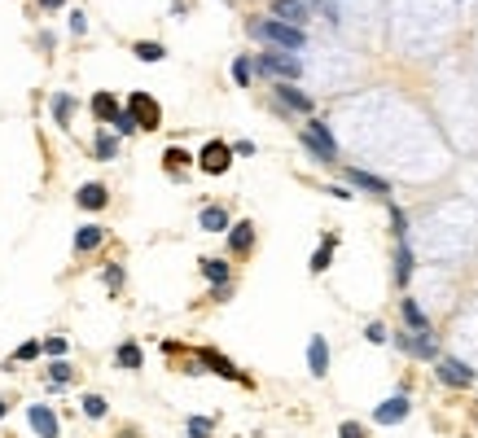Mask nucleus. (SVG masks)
Listing matches in <instances>:
<instances>
[{"label":"nucleus","mask_w":478,"mask_h":438,"mask_svg":"<svg viewBox=\"0 0 478 438\" xmlns=\"http://www.w3.org/2000/svg\"><path fill=\"white\" fill-rule=\"evenodd\" d=\"M251 36L259 44H268V48H281V53H299V48L307 44V31L303 27H290L281 18H259L251 22Z\"/></svg>","instance_id":"nucleus-1"},{"label":"nucleus","mask_w":478,"mask_h":438,"mask_svg":"<svg viewBox=\"0 0 478 438\" xmlns=\"http://www.w3.org/2000/svg\"><path fill=\"white\" fill-rule=\"evenodd\" d=\"M251 66H255L259 75H272V79H281V84H294V79L303 75V61L294 57V53H281V48H268V53L251 57Z\"/></svg>","instance_id":"nucleus-2"},{"label":"nucleus","mask_w":478,"mask_h":438,"mask_svg":"<svg viewBox=\"0 0 478 438\" xmlns=\"http://www.w3.org/2000/svg\"><path fill=\"white\" fill-rule=\"evenodd\" d=\"M299 140H303L307 149L325 162V167H329V162H338V140H334V132H329L325 123H307L303 132H299Z\"/></svg>","instance_id":"nucleus-3"},{"label":"nucleus","mask_w":478,"mask_h":438,"mask_svg":"<svg viewBox=\"0 0 478 438\" xmlns=\"http://www.w3.org/2000/svg\"><path fill=\"white\" fill-rule=\"evenodd\" d=\"M127 115L136 119L141 132H154V127L162 123V110H158V101H154L150 92H132V96H127Z\"/></svg>","instance_id":"nucleus-4"},{"label":"nucleus","mask_w":478,"mask_h":438,"mask_svg":"<svg viewBox=\"0 0 478 438\" xmlns=\"http://www.w3.org/2000/svg\"><path fill=\"white\" fill-rule=\"evenodd\" d=\"M197 167H202L206 175H224L228 167H233V145L224 140H206L202 154H197Z\"/></svg>","instance_id":"nucleus-5"},{"label":"nucleus","mask_w":478,"mask_h":438,"mask_svg":"<svg viewBox=\"0 0 478 438\" xmlns=\"http://www.w3.org/2000/svg\"><path fill=\"white\" fill-rule=\"evenodd\" d=\"M395 346L417 355V360H439V342L435 333H395Z\"/></svg>","instance_id":"nucleus-6"},{"label":"nucleus","mask_w":478,"mask_h":438,"mask_svg":"<svg viewBox=\"0 0 478 438\" xmlns=\"http://www.w3.org/2000/svg\"><path fill=\"white\" fill-rule=\"evenodd\" d=\"M408 416V395H391V399H382L373 408V421L377 425H400V421Z\"/></svg>","instance_id":"nucleus-7"},{"label":"nucleus","mask_w":478,"mask_h":438,"mask_svg":"<svg viewBox=\"0 0 478 438\" xmlns=\"http://www.w3.org/2000/svg\"><path fill=\"white\" fill-rule=\"evenodd\" d=\"M27 421H31V430H36L40 438H57V434H62L53 408H44V403H31V408H27Z\"/></svg>","instance_id":"nucleus-8"},{"label":"nucleus","mask_w":478,"mask_h":438,"mask_svg":"<svg viewBox=\"0 0 478 438\" xmlns=\"http://www.w3.org/2000/svg\"><path fill=\"white\" fill-rule=\"evenodd\" d=\"M347 180H351L356 189H365V193H377V198H391V184L382 180V175L365 171V167H347Z\"/></svg>","instance_id":"nucleus-9"},{"label":"nucleus","mask_w":478,"mask_h":438,"mask_svg":"<svg viewBox=\"0 0 478 438\" xmlns=\"http://www.w3.org/2000/svg\"><path fill=\"white\" fill-rule=\"evenodd\" d=\"M435 372H439L448 386H470V381H474V368L461 364V360H435Z\"/></svg>","instance_id":"nucleus-10"},{"label":"nucleus","mask_w":478,"mask_h":438,"mask_svg":"<svg viewBox=\"0 0 478 438\" xmlns=\"http://www.w3.org/2000/svg\"><path fill=\"white\" fill-rule=\"evenodd\" d=\"M272 18H281L290 27L307 22V0H272Z\"/></svg>","instance_id":"nucleus-11"},{"label":"nucleus","mask_w":478,"mask_h":438,"mask_svg":"<svg viewBox=\"0 0 478 438\" xmlns=\"http://www.w3.org/2000/svg\"><path fill=\"white\" fill-rule=\"evenodd\" d=\"M307 368H311V377H325V372H329V342L321 333L307 342Z\"/></svg>","instance_id":"nucleus-12"},{"label":"nucleus","mask_w":478,"mask_h":438,"mask_svg":"<svg viewBox=\"0 0 478 438\" xmlns=\"http://www.w3.org/2000/svg\"><path fill=\"white\" fill-rule=\"evenodd\" d=\"M276 96H281L286 110H299V115H311V105H316L303 88H294V84H276Z\"/></svg>","instance_id":"nucleus-13"},{"label":"nucleus","mask_w":478,"mask_h":438,"mask_svg":"<svg viewBox=\"0 0 478 438\" xmlns=\"http://www.w3.org/2000/svg\"><path fill=\"white\" fill-rule=\"evenodd\" d=\"M202 364L211 368V372H220V377H228V381H246L241 372H237V364L233 360H224L220 351H211V346H202Z\"/></svg>","instance_id":"nucleus-14"},{"label":"nucleus","mask_w":478,"mask_h":438,"mask_svg":"<svg viewBox=\"0 0 478 438\" xmlns=\"http://www.w3.org/2000/svg\"><path fill=\"white\" fill-rule=\"evenodd\" d=\"M110 202V193H106V184H79V193H75V206H84V210H101Z\"/></svg>","instance_id":"nucleus-15"},{"label":"nucleus","mask_w":478,"mask_h":438,"mask_svg":"<svg viewBox=\"0 0 478 438\" xmlns=\"http://www.w3.org/2000/svg\"><path fill=\"white\" fill-rule=\"evenodd\" d=\"M408 281H413V250H408V241H395V285Z\"/></svg>","instance_id":"nucleus-16"},{"label":"nucleus","mask_w":478,"mask_h":438,"mask_svg":"<svg viewBox=\"0 0 478 438\" xmlns=\"http://www.w3.org/2000/svg\"><path fill=\"white\" fill-rule=\"evenodd\" d=\"M228 246H233L237 254H246L255 246V224L251 219H241V224H233V228H228Z\"/></svg>","instance_id":"nucleus-17"},{"label":"nucleus","mask_w":478,"mask_h":438,"mask_svg":"<svg viewBox=\"0 0 478 438\" xmlns=\"http://www.w3.org/2000/svg\"><path fill=\"white\" fill-rule=\"evenodd\" d=\"M400 307H404V324H408V329H413V333H430V316L421 312V302H413V298H404Z\"/></svg>","instance_id":"nucleus-18"},{"label":"nucleus","mask_w":478,"mask_h":438,"mask_svg":"<svg viewBox=\"0 0 478 438\" xmlns=\"http://www.w3.org/2000/svg\"><path fill=\"white\" fill-rule=\"evenodd\" d=\"M92 115L101 119V123H114V119L123 115V110H119V101H114L110 92H97V96H92Z\"/></svg>","instance_id":"nucleus-19"},{"label":"nucleus","mask_w":478,"mask_h":438,"mask_svg":"<svg viewBox=\"0 0 478 438\" xmlns=\"http://www.w3.org/2000/svg\"><path fill=\"white\" fill-rule=\"evenodd\" d=\"M197 224H202L206 233H224V228H233V224H228V210H224V206H206L202 215H197Z\"/></svg>","instance_id":"nucleus-20"},{"label":"nucleus","mask_w":478,"mask_h":438,"mask_svg":"<svg viewBox=\"0 0 478 438\" xmlns=\"http://www.w3.org/2000/svg\"><path fill=\"white\" fill-rule=\"evenodd\" d=\"M334 250H338V237H325L321 246H316V254H311V263H307V268H311V272L321 277V272L329 268V258H334Z\"/></svg>","instance_id":"nucleus-21"},{"label":"nucleus","mask_w":478,"mask_h":438,"mask_svg":"<svg viewBox=\"0 0 478 438\" xmlns=\"http://www.w3.org/2000/svg\"><path fill=\"white\" fill-rule=\"evenodd\" d=\"M202 277L216 289H224L228 285V263H224V258H202Z\"/></svg>","instance_id":"nucleus-22"},{"label":"nucleus","mask_w":478,"mask_h":438,"mask_svg":"<svg viewBox=\"0 0 478 438\" xmlns=\"http://www.w3.org/2000/svg\"><path fill=\"white\" fill-rule=\"evenodd\" d=\"M101 237H106V233L97 228V224H84V228L75 233V250H79V254H84V250H97V246H101Z\"/></svg>","instance_id":"nucleus-23"},{"label":"nucleus","mask_w":478,"mask_h":438,"mask_svg":"<svg viewBox=\"0 0 478 438\" xmlns=\"http://www.w3.org/2000/svg\"><path fill=\"white\" fill-rule=\"evenodd\" d=\"M136 57H141V61H162V57H167V48H162L158 40H141V44H136Z\"/></svg>","instance_id":"nucleus-24"},{"label":"nucleus","mask_w":478,"mask_h":438,"mask_svg":"<svg viewBox=\"0 0 478 438\" xmlns=\"http://www.w3.org/2000/svg\"><path fill=\"white\" fill-rule=\"evenodd\" d=\"M114 360H119V368H141V346L136 342H123Z\"/></svg>","instance_id":"nucleus-25"},{"label":"nucleus","mask_w":478,"mask_h":438,"mask_svg":"<svg viewBox=\"0 0 478 438\" xmlns=\"http://www.w3.org/2000/svg\"><path fill=\"white\" fill-rule=\"evenodd\" d=\"M53 119H57V127H71V96L66 92L53 96Z\"/></svg>","instance_id":"nucleus-26"},{"label":"nucleus","mask_w":478,"mask_h":438,"mask_svg":"<svg viewBox=\"0 0 478 438\" xmlns=\"http://www.w3.org/2000/svg\"><path fill=\"white\" fill-rule=\"evenodd\" d=\"M92 149H97V158H114V154H119V140H114L110 132H97V145H92Z\"/></svg>","instance_id":"nucleus-27"},{"label":"nucleus","mask_w":478,"mask_h":438,"mask_svg":"<svg viewBox=\"0 0 478 438\" xmlns=\"http://www.w3.org/2000/svg\"><path fill=\"white\" fill-rule=\"evenodd\" d=\"M251 75H255L251 57H237V61H233V84H241V88H246V84H251Z\"/></svg>","instance_id":"nucleus-28"},{"label":"nucleus","mask_w":478,"mask_h":438,"mask_svg":"<svg viewBox=\"0 0 478 438\" xmlns=\"http://www.w3.org/2000/svg\"><path fill=\"white\" fill-rule=\"evenodd\" d=\"M391 206V202H386ZM391 224H395V241H408V215L400 206H391Z\"/></svg>","instance_id":"nucleus-29"},{"label":"nucleus","mask_w":478,"mask_h":438,"mask_svg":"<svg viewBox=\"0 0 478 438\" xmlns=\"http://www.w3.org/2000/svg\"><path fill=\"white\" fill-rule=\"evenodd\" d=\"M101 281H106V289H110V294H114V289H123V268H119V263L101 268Z\"/></svg>","instance_id":"nucleus-30"},{"label":"nucleus","mask_w":478,"mask_h":438,"mask_svg":"<svg viewBox=\"0 0 478 438\" xmlns=\"http://www.w3.org/2000/svg\"><path fill=\"white\" fill-rule=\"evenodd\" d=\"M84 416L101 421V416H106V399H101V395H84Z\"/></svg>","instance_id":"nucleus-31"},{"label":"nucleus","mask_w":478,"mask_h":438,"mask_svg":"<svg viewBox=\"0 0 478 438\" xmlns=\"http://www.w3.org/2000/svg\"><path fill=\"white\" fill-rule=\"evenodd\" d=\"M48 381H53V386H66V381H71V368H66V360H53V364H48Z\"/></svg>","instance_id":"nucleus-32"},{"label":"nucleus","mask_w":478,"mask_h":438,"mask_svg":"<svg viewBox=\"0 0 478 438\" xmlns=\"http://www.w3.org/2000/svg\"><path fill=\"white\" fill-rule=\"evenodd\" d=\"M162 162H167V171H185L189 167V154L185 149H167V158H162Z\"/></svg>","instance_id":"nucleus-33"},{"label":"nucleus","mask_w":478,"mask_h":438,"mask_svg":"<svg viewBox=\"0 0 478 438\" xmlns=\"http://www.w3.org/2000/svg\"><path fill=\"white\" fill-rule=\"evenodd\" d=\"M114 132H119V136H132V132H141V127H136V119H132L127 110H123V115L114 119Z\"/></svg>","instance_id":"nucleus-34"},{"label":"nucleus","mask_w":478,"mask_h":438,"mask_svg":"<svg viewBox=\"0 0 478 438\" xmlns=\"http://www.w3.org/2000/svg\"><path fill=\"white\" fill-rule=\"evenodd\" d=\"M66 351H71V342H66V337H48V342H44V355H53V360H62Z\"/></svg>","instance_id":"nucleus-35"},{"label":"nucleus","mask_w":478,"mask_h":438,"mask_svg":"<svg viewBox=\"0 0 478 438\" xmlns=\"http://www.w3.org/2000/svg\"><path fill=\"white\" fill-rule=\"evenodd\" d=\"M211 434V421L206 416H189V438H206Z\"/></svg>","instance_id":"nucleus-36"},{"label":"nucleus","mask_w":478,"mask_h":438,"mask_svg":"<svg viewBox=\"0 0 478 438\" xmlns=\"http://www.w3.org/2000/svg\"><path fill=\"white\" fill-rule=\"evenodd\" d=\"M338 438H365V425H360V421H342V425H338Z\"/></svg>","instance_id":"nucleus-37"},{"label":"nucleus","mask_w":478,"mask_h":438,"mask_svg":"<svg viewBox=\"0 0 478 438\" xmlns=\"http://www.w3.org/2000/svg\"><path fill=\"white\" fill-rule=\"evenodd\" d=\"M40 351H44V342H22V346H18V360H22V364H31Z\"/></svg>","instance_id":"nucleus-38"},{"label":"nucleus","mask_w":478,"mask_h":438,"mask_svg":"<svg viewBox=\"0 0 478 438\" xmlns=\"http://www.w3.org/2000/svg\"><path fill=\"white\" fill-rule=\"evenodd\" d=\"M365 333H369V342H386V324H377V320L369 324V329H365Z\"/></svg>","instance_id":"nucleus-39"},{"label":"nucleus","mask_w":478,"mask_h":438,"mask_svg":"<svg viewBox=\"0 0 478 438\" xmlns=\"http://www.w3.org/2000/svg\"><path fill=\"white\" fill-rule=\"evenodd\" d=\"M71 31H75V36H84V31H88V18H84V13H79V9L71 13Z\"/></svg>","instance_id":"nucleus-40"},{"label":"nucleus","mask_w":478,"mask_h":438,"mask_svg":"<svg viewBox=\"0 0 478 438\" xmlns=\"http://www.w3.org/2000/svg\"><path fill=\"white\" fill-rule=\"evenodd\" d=\"M233 154H241V158H251V154H255V145H251V140H237V145H233Z\"/></svg>","instance_id":"nucleus-41"},{"label":"nucleus","mask_w":478,"mask_h":438,"mask_svg":"<svg viewBox=\"0 0 478 438\" xmlns=\"http://www.w3.org/2000/svg\"><path fill=\"white\" fill-rule=\"evenodd\" d=\"M40 5H44V9H62V5H66V0H40Z\"/></svg>","instance_id":"nucleus-42"},{"label":"nucleus","mask_w":478,"mask_h":438,"mask_svg":"<svg viewBox=\"0 0 478 438\" xmlns=\"http://www.w3.org/2000/svg\"><path fill=\"white\" fill-rule=\"evenodd\" d=\"M0 416H5V403H0Z\"/></svg>","instance_id":"nucleus-43"}]
</instances>
